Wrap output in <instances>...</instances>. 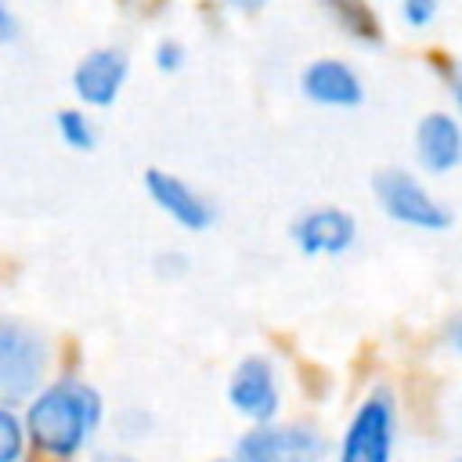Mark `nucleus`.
I'll use <instances>...</instances> for the list:
<instances>
[{
  "mask_svg": "<svg viewBox=\"0 0 462 462\" xmlns=\"http://www.w3.org/2000/svg\"><path fill=\"white\" fill-rule=\"evenodd\" d=\"M101 422H105L101 393L90 383L72 379V375L43 383L25 401V411H22L29 448L54 462L79 458L94 444Z\"/></svg>",
  "mask_w": 462,
  "mask_h": 462,
  "instance_id": "f257e3e1",
  "label": "nucleus"
},
{
  "mask_svg": "<svg viewBox=\"0 0 462 462\" xmlns=\"http://www.w3.org/2000/svg\"><path fill=\"white\" fill-rule=\"evenodd\" d=\"M51 368V343L40 328L18 321V318H0V404H18L29 401Z\"/></svg>",
  "mask_w": 462,
  "mask_h": 462,
  "instance_id": "f03ea898",
  "label": "nucleus"
},
{
  "mask_svg": "<svg viewBox=\"0 0 462 462\" xmlns=\"http://www.w3.org/2000/svg\"><path fill=\"white\" fill-rule=\"evenodd\" d=\"M393 444H397V397L386 386H375L350 411L336 444V462H393Z\"/></svg>",
  "mask_w": 462,
  "mask_h": 462,
  "instance_id": "7ed1b4c3",
  "label": "nucleus"
},
{
  "mask_svg": "<svg viewBox=\"0 0 462 462\" xmlns=\"http://www.w3.org/2000/svg\"><path fill=\"white\" fill-rule=\"evenodd\" d=\"M231 462H328V440L310 422H263L249 426L235 448Z\"/></svg>",
  "mask_w": 462,
  "mask_h": 462,
  "instance_id": "20e7f679",
  "label": "nucleus"
},
{
  "mask_svg": "<svg viewBox=\"0 0 462 462\" xmlns=\"http://www.w3.org/2000/svg\"><path fill=\"white\" fill-rule=\"evenodd\" d=\"M227 404L249 422H274L282 411V379L267 354H245L227 375Z\"/></svg>",
  "mask_w": 462,
  "mask_h": 462,
  "instance_id": "39448f33",
  "label": "nucleus"
},
{
  "mask_svg": "<svg viewBox=\"0 0 462 462\" xmlns=\"http://www.w3.org/2000/svg\"><path fill=\"white\" fill-rule=\"evenodd\" d=\"M372 188H375V199H379L383 213L393 217L397 224H408V227H419V231H444V227H451L448 206H440L411 173H404V170H379Z\"/></svg>",
  "mask_w": 462,
  "mask_h": 462,
  "instance_id": "423d86ee",
  "label": "nucleus"
},
{
  "mask_svg": "<svg viewBox=\"0 0 462 462\" xmlns=\"http://www.w3.org/2000/svg\"><path fill=\"white\" fill-rule=\"evenodd\" d=\"M357 238V224L346 209L336 206H321V209H307L296 224H292V242L307 253V256H339L354 245Z\"/></svg>",
  "mask_w": 462,
  "mask_h": 462,
  "instance_id": "0eeeda50",
  "label": "nucleus"
},
{
  "mask_svg": "<svg viewBox=\"0 0 462 462\" xmlns=\"http://www.w3.org/2000/svg\"><path fill=\"white\" fill-rule=\"evenodd\" d=\"M415 159L426 173H448L462 162V123L448 112H426L415 126Z\"/></svg>",
  "mask_w": 462,
  "mask_h": 462,
  "instance_id": "6e6552de",
  "label": "nucleus"
},
{
  "mask_svg": "<svg viewBox=\"0 0 462 462\" xmlns=\"http://www.w3.org/2000/svg\"><path fill=\"white\" fill-rule=\"evenodd\" d=\"M126 54L119 47H101V51H90L76 72H72V87H76V97L87 101V105H112L123 79H126Z\"/></svg>",
  "mask_w": 462,
  "mask_h": 462,
  "instance_id": "1a4fd4ad",
  "label": "nucleus"
},
{
  "mask_svg": "<svg viewBox=\"0 0 462 462\" xmlns=\"http://www.w3.org/2000/svg\"><path fill=\"white\" fill-rule=\"evenodd\" d=\"M300 87L310 101L318 105H332V108H350V105H361L365 97V87H361V76L339 61V58H318L303 69L300 76Z\"/></svg>",
  "mask_w": 462,
  "mask_h": 462,
  "instance_id": "9d476101",
  "label": "nucleus"
},
{
  "mask_svg": "<svg viewBox=\"0 0 462 462\" xmlns=\"http://www.w3.org/2000/svg\"><path fill=\"white\" fill-rule=\"evenodd\" d=\"M144 188H148V195L155 199V206H159L162 213H170L180 227L202 231V227L213 224L209 202H206L202 195H195L180 177H173V173H166V170H148V173H144Z\"/></svg>",
  "mask_w": 462,
  "mask_h": 462,
  "instance_id": "9b49d317",
  "label": "nucleus"
},
{
  "mask_svg": "<svg viewBox=\"0 0 462 462\" xmlns=\"http://www.w3.org/2000/svg\"><path fill=\"white\" fill-rule=\"evenodd\" d=\"M325 7L332 11V18L357 40H368V43H379L383 32H379V18L372 14V7L365 0H325Z\"/></svg>",
  "mask_w": 462,
  "mask_h": 462,
  "instance_id": "f8f14e48",
  "label": "nucleus"
},
{
  "mask_svg": "<svg viewBox=\"0 0 462 462\" xmlns=\"http://www.w3.org/2000/svg\"><path fill=\"white\" fill-rule=\"evenodd\" d=\"M25 455H29V437L22 415L0 404V462H25Z\"/></svg>",
  "mask_w": 462,
  "mask_h": 462,
  "instance_id": "ddd939ff",
  "label": "nucleus"
},
{
  "mask_svg": "<svg viewBox=\"0 0 462 462\" xmlns=\"http://www.w3.org/2000/svg\"><path fill=\"white\" fill-rule=\"evenodd\" d=\"M58 134L65 137V144H72V148H94V126H90V119L83 116V112H76V108H65V112H58Z\"/></svg>",
  "mask_w": 462,
  "mask_h": 462,
  "instance_id": "4468645a",
  "label": "nucleus"
},
{
  "mask_svg": "<svg viewBox=\"0 0 462 462\" xmlns=\"http://www.w3.org/2000/svg\"><path fill=\"white\" fill-rule=\"evenodd\" d=\"M437 7H440V0H401V14H404V22L415 25V29L430 25L433 14H437Z\"/></svg>",
  "mask_w": 462,
  "mask_h": 462,
  "instance_id": "2eb2a0df",
  "label": "nucleus"
},
{
  "mask_svg": "<svg viewBox=\"0 0 462 462\" xmlns=\"http://www.w3.org/2000/svg\"><path fill=\"white\" fill-rule=\"evenodd\" d=\"M180 61H184V47H180V43H173V40H162V43L155 47V65H159L162 72H173V69H180Z\"/></svg>",
  "mask_w": 462,
  "mask_h": 462,
  "instance_id": "dca6fc26",
  "label": "nucleus"
},
{
  "mask_svg": "<svg viewBox=\"0 0 462 462\" xmlns=\"http://www.w3.org/2000/svg\"><path fill=\"white\" fill-rule=\"evenodd\" d=\"M18 32H22V25H18L14 11L7 7V0H0V43H14Z\"/></svg>",
  "mask_w": 462,
  "mask_h": 462,
  "instance_id": "f3484780",
  "label": "nucleus"
},
{
  "mask_svg": "<svg viewBox=\"0 0 462 462\" xmlns=\"http://www.w3.org/2000/svg\"><path fill=\"white\" fill-rule=\"evenodd\" d=\"M448 87H451V97H455V105L462 112V58H455L448 65Z\"/></svg>",
  "mask_w": 462,
  "mask_h": 462,
  "instance_id": "a211bd4d",
  "label": "nucleus"
},
{
  "mask_svg": "<svg viewBox=\"0 0 462 462\" xmlns=\"http://www.w3.org/2000/svg\"><path fill=\"white\" fill-rule=\"evenodd\" d=\"M90 462H144V458H137V455H130L123 448H101V451L90 455Z\"/></svg>",
  "mask_w": 462,
  "mask_h": 462,
  "instance_id": "6ab92c4d",
  "label": "nucleus"
},
{
  "mask_svg": "<svg viewBox=\"0 0 462 462\" xmlns=\"http://www.w3.org/2000/svg\"><path fill=\"white\" fill-rule=\"evenodd\" d=\"M448 343H451L455 354H462V314L451 321V328H448Z\"/></svg>",
  "mask_w": 462,
  "mask_h": 462,
  "instance_id": "aec40b11",
  "label": "nucleus"
},
{
  "mask_svg": "<svg viewBox=\"0 0 462 462\" xmlns=\"http://www.w3.org/2000/svg\"><path fill=\"white\" fill-rule=\"evenodd\" d=\"M224 4L238 7V11H256V7H263V0H224Z\"/></svg>",
  "mask_w": 462,
  "mask_h": 462,
  "instance_id": "412c9836",
  "label": "nucleus"
},
{
  "mask_svg": "<svg viewBox=\"0 0 462 462\" xmlns=\"http://www.w3.org/2000/svg\"><path fill=\"white\" fill-rule=\"evenodd\" d=\"M451 462H462V455H455V458H451Z\"/></svg>",
  "mask_w": 462,
  "mask_h": 462,
  "instance_id": "4be33fe9",
  "label": "nucleus"
},
{
  "mask_svg": "<svg viewBox=\"0 0 462 462\" xmlns=\"http://www.w3.org/2000/svg\"><path fill=\"white\" fill-rule=\"evenodd\" d=\"M213 462H227V458H213Z\"/></svg>",
  "mask_w": 462,
  "mask_h": 462,
  "instance_id": "5701e85b",
  "label": "nucleus"
}]
</instances>
